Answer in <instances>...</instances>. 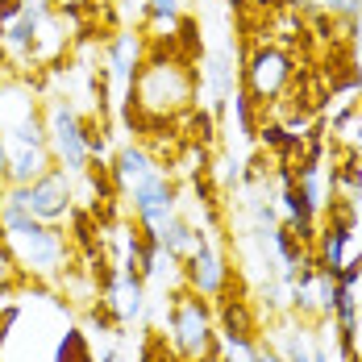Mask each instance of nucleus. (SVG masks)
I'll return each mask as SVG.
<instances>
[{
    "instance_id": "1",
    "label": "nucleus",
    "mask_w": 362,
    "mask_h": 362,
    "mask_svg": "<svg viewBox=\"0 0 362 362\" xmlns=\"http://www.w3.org/2000/svg\"><path fill=\"white\" fill-rule=\"evenodd\" d=\"M196 96H200L196 63L183 59L171 42H150V54L121 100V117L138 138H150V134L175 129L183 112L196 109Z\"/></svg>"
},
{
    "instance_id": "2",
    "label": "nucleus",
    "mask_w": 362,
    "mask_h": 362,
    "mask_svg": "<svg viewBox=\"0 0 362 362\" xmlns=\"http://www.w3.org/2000/svg\"><path fill=\"white\" fill-rule=\"evenodd\" d=\"M0 238L4 246L13 250L17 267L25 279H63L71 271V238L63 225H46V221H34L25 209H17L13 200H4V187H0Z\"/></svg>"
},
{
    "instance_id": "3",
    "label": "nucleus",
    "mask_w": 362,
    "mask_h": 362,
    "mask_svg": "<svg viewBox=\"0 0 362 362\" xmlns=\"http://www.w3.org/2000/svg\"><path fill=\"white\" fill-rule=\"evenodd\" d=\"M180 362H213L217 358V308L209 296H196L192 288H180L167 308V333Z\"/></svg>"
},
{
    "instance_id": "4",
    "label": "nucleus",
    "mask_w": 362,
    "mask_h": 362,
    "mask_svg": "<svg viewBox=\"0 0 362 362\" xmlns=\"http://www.w3.org/2000/svg\"><path fill=\"white\" fill-rule=\"evenodd\" d=\"M300 75L296 67V50L279 46V42H258L242 54V92L254 100V109H271L279 105V96L291 88V79Z\"/></svg>"
},
{
    "instance_id": "5",
    "label": "nucleus",
    "mask_w": 362,
    "mask_h": 362,
    "mask_svg": "<svg viewBox=\"0 0 362 362\" xmlns=\"http://www.w3.org/2000/svg\"><path fill=\"white\" fill-rule=\"evenodd\" d=\"M4 200H13L17 209H25L34 221L63 225L75 213V183L63 167H50L34 183H4Z\"/></svg>"
},
{
    "instance_id": "6",
    "label": "nucleus",
    "mask_w": 362,
    "mask_h": 362,
    "mask_svg": "<svg viewBox=\"0 0 362 362\" xmlns=\"http://www.w3.org/2000/svg\"><path fill=\"white\" fill-rule=\"evenodd\" d=\"M46 146L54 154V167H63L67 175H83L92 163V146H88V121L75 112L71 100H50L46 105Z\"/></svg>"
},
{
    "instance_id": "7",
    "label": "nucleus",
    "mask_w": 362,
    "mask_h": 362,
    "mask_svg": "<svg viewBox=\"0 0 362 362\" xmlns=\"http://www.w3.org/2000/svg\"><path fill=\"white\" fill-rule=\"evenodd\" d=\"M213 233H217V229H200L196 250L180 262L183 288H192L196 296H209V300H217L221 291H225V284L233 279V267H229L225 250L213 242Z\"/></svg>"
},
{
    "instance_id": "8",
    "label": "nucleus",
    "mask_w": 362,
    "mask_h": 362,
    "mask_svg": "<svg viewBox=\"0 0 362 362\" xmlns=\"http://www.w3.org/2000/svg\"><path fill=\"white\" fill-rule=\"evenodd\" d=\"M146 54H150V42H146V34L138 25L109 34V46H105V79H112L121 88V100H125L138 67L146 63Z\"/></svg>"
},
{
    "instance_id": "9",
    "label": "nucleus",
    "mask_w": 362,
    "mask_h": 362,
    "mask_svg": "<svg viewBox=\"0 0 362 362\" xmlns=\"http://www.w3.org/2000/svg\"><path fill=\"white\" fill-rule=\"evenodd\" d=\"M112 180H117V196H129V192H138L142 183H150L154 175H163V171H171L167 163H158L142 142H129L121 146L117 154H112Z\"/></svg>"
},
{
    "instance_id": "10",
    "label": "nucleus",
    "mask_w": 362,
    "mask_h": 362,
    "mask_svg": "<svg viewBox=\"0 0 362 362\" xmlns=\"http://www.w3.org/2000/svg\"><path fill=\"white\" fill-rule=\"evenodd\" d=\"M271 346L288 362H329V350L321 341H313V329L304 325V321H296V317L275 325V341Z\"/></svg>"
},
{
    "instance_id": "11",
    "label": "nucleus",
    "mask_w": 362,
    "mask_h": 362,
    "mask_svg": "<svg viewBox=\"0 0 362 362\" xmlns=\"http://www.w3.org/2000/svg\"><path fill=\"white\" fill-rule=\"evenodd\" d=\"M37 100L34 92H30V83H21V79H0V134L8 138L17 125H25L30 117H37Z\"/></svg>"
},
{
    "instance_id": "12",
    "label": "nucleus",
    "mask_w": 362,
    "mask_h": 362,
    "mask_svg": "<svg viewBox=\"0 0 362 362\" xmlns=\"http://www.w3.org/2000/svg\"><path fill=\"white\" fill-rule=\"evenodd\" d=\"M238 75H242V59H233V46L225 42L217 54H209L204 59V79H209V88H213V105H229V96L242 88L238 83Z\"/></svg>"
},
{
    "instance_id": "13",
    "label": "nucleus",
    "mask_w": 362,
    "mask_h": 362,
    "mask_svg": "<svg viewBox=\"0 0 362 362\" xmlns=\"http://www.w3.org/2000/svg\"><path fill=\"white\" fill-rule=\"evenodd\" d=\"M54 167L50 146H8V183H34Z\"/></svg>"
},
{
    "instance_id": "14",
    "label": "nucleus",
    "mask_w": 362,
    "mask_h": 362,
    "mask_svg": "<svg viewBox=\"0 0 362 362\" xmlns=\"http://www.w3.org/2000/svg\"><path fill=\"white\" fill-rule=\"evenodd\" d=\"M50 362H96V346L88 337V329L79 325H63L54 350H50Z\"/></svg>"
},
{
    "instance_id": "15",
    "label": "nucleus",
    "mask_w": 362,
    "mask_h": 362,
    "mask_svg": "<svg viewBox=\"0 0 362 362\" xmlns=\"http://www.w3.org/2000/svg\"><path fill=\"white\" fill-rule=\"evenodd\" d=\"M196 242H200V229H196V225H187L183 217H171V221H167V229L158 233V246L171 254L175 262H183L187 254L196 250Z\"/></svg>"
},
{
    "instance_id": "16",
    "label": "nucleus",
    "mask_w": 362,
    "mask_h": 362,
    "mask_svg": "<svg viewBox=\"0 0 362 362\" xmlns=\"http://www.w3.org/2000/svg\"><path fill=\"white\" fill-rule=\"evenodd\" d=\"M217 362H258V337L217 333Z\"/></svg>"
},
{
    "instance_id": "17",
    "label": "nucleus",
    "mask_w": 362,
    "mask_h": 362,
    "mask_svg": "<svg viewBox=\"0 0 362 362\" xmlns=\"http://www.w3.org/2000/svg\"><path fill=\"white\" fill-rule=\"evenodd\" d=\"M333 142L346 146L350 154H358V158H362V105L346 109L337 121H333Z\"/></svg>"
},
{
    "instance_id": "18",
    "label": "nucleus",
    "mask_w": 362,
    "mask_h": 362,
    "mask_svg": "<svg viewBox=\"0 0 362 362\" xmlns=\"http://www.w3.org/2000/svg\"><path fill=\"white\" fill-rule=\"evenodd\" d=\"M229 109H233V121H238V134H242V138H254V134H258V109H254V100L242 88L229 96Z\"/></svg>"
},
{
    "instance_id": "19",
    "label": "nucleus",
    "mask_w": 362,
    "mask_h": 362,
    "mask_svg": "<svg viewBox=\"0 0 362 362\" xmlns=\"http://www.w3.org/2000/svg\"><path fill=\"white\" fill-rule=\"evenodd\" d=\"M138 362H180V354L171 350V341L163 337V333H150L142 341V354H138Z\"/></svg>"
},
{
    "instance_id": "20",
    "label": "nucleus",
    "mask_w": 362,
    "mask_h": 362,
    "mask_svg": "<svg viewBox=\"0 0 362 362\" xmlns=\"http://www.w3.org/2000/svg\"><path fill=\"white\" fill-rule=\"evenodd\" d=\"M21 279H25V275H21V267H17V258H13V250H8L4 238H0V291H13Z\"/></svg>"
},
{
    "instance_id": "21",
    "label": "nucleus",
    "mask_w": 362,
    "mask_h": 362,
    "mask_svg": "<svg viewBox=\"0 0 362 362\" xmlns=\"http://www.w3.org/2000/svg\"><path fill=\"white\" fill-rule=\"evenodd\" d=\"M325 13H333L337 21H354V17H362V0H325Z\"/></svg>"
},
{
    "instance_id": "22",
    "label": "nucleus",
    "mask_w": 362,
    "mask_h": 362,
    "mask_svg": "<svg viewBox=\"0 0 362 362\" xmlns=\"http://www.w3.org/2000/svg\"><path fill=\"white\" fill-rule=\"evenodd\" d=\"M229 4H233L238 13H271L279 0H229Z\"/></svg>"
},
{
    "instance_id": "23",
    "label": "nucleus",
    "mask_w": 362,
    "mask_h": 362,
    "mask_svg": "<svg viewBox=\"0 0 362 362\" xmlns=\"http://www.w3.org/2000/svg\"><path fill=\"white\" fill-rule=\"evenodd\" d=\"M258 362H288V358H284L271 341H258Z\"/></svg>"
},
{
    "instance_id": "24",
    "label": "nucleus",
    "mask_w": 362,
    "mask_h": 362,
    "mask_svg": "<svg viewBox=\"0 0 362 362\" xmlns=\"http://www.w3.org/2000/svg\"><path fill=\"white\" fill-rule=\"evenodd\" d=\"M8 183V142H4V134H0V187Z\"/></svg>"
},
{
    "instance_id": "25",
    "label": "nucleus",
    "mask_w": 362,
    "mask_h": 362,
    "mask_svg": "<svg viewBox=\"0 0 362 362\" xmlns=\"http://www.w3.org/2000/svg\"><path fill=\"white\" fill-rule=\"evenodd\" d=\"M350 350H354V362H362V317L354 325V333H350Z\"/></svg>"
},
{
    "instance_id": "26",
    "label": "nucleus",
    "mask_w": 362,
    "mask_h": 362,
    "mask_svg": "<svg viewBox=\"0 0 362 362\" xmlns=\"http://www.w3.org/2000/svg\"><path fill=\"white\" fill-rule=\"evenodd\" d=\"M4 296H8V291H0V308H4ZM0 354H4V350H0Z\"/></svg>"
}]
</instances>
